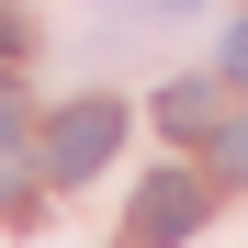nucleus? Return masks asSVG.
Here are the masks:
<instances>
[{
    "instance_id": "f257e3e1",
    "label": "nucleus",
    "mask_w": 248,
    "mask_h": 248,
    "mask_svg": "<svg viewBox=\"0 0 248 248\" xmlns=\"http://www.w3.org/2000/svg\"><path fill=\"white\" fill-rule=\"evenodd\" d=\"M113 147H124V102H68V113L46 124V170H57V181H91Z\"/></svg>"
},
{
    "instance_id": "f03ea898",
    "label": "nucleus",
    "mask_w": 248,
    "mask_h": 248,
    "mask_svg": "<svg viewBox=\"0 0 248 248\" xmlns=\"http://www.w3.org/2000/svg\"><path fill=\"white\" fill-rule=\"evenodd\" d=\"M192 226H203V181H192V170H158V181L136 192V248H181Z\"/></svg>"
},
{
    "instance_id": "0eeeda50",
    "label": "nucleus",
    "mask_w": 248,
    "mask_h": 248,
    "mask_svg": "<svg viewBox=\"0 0 248 248\" xmlns=\"http://www.w3.org/2000/svg\"><path fill=\"white\" fill-rule=\"evenodd\" d=\"M226 79H248V23H237V34H226Z\"/></svg>"
},
{
    "instance_id": "20e7f679",
    "label": "nucleus",
    "mask_w": 248,
    "mask_h": 248,
    "mask_svg": "<svg viewBox=\"0 0 248 248\" xmlns=\"http://www.w3.org/2000/svg\"><path fill=\"white\" fill-rule=\"evenodd\" d=\"M215 170H226V181H248V113H237V124H215Z\"/></svg>"
},
{
    "instance_id": "7ed1b4c3",
    "label": "nucleus",
    "mask_w": 248,
    "mask_h": 248,
    "mask_svg": "<svg viewBox=\"0 0 248 248\" xmlns=\"http://www.w3.org/2000/svg\"><path fill=\"white\" fill-rule=\"evenodd\" d=\"M158 124H170V136H215V124H226V91H215V79H181V91H158Z\"/></svg>"
},
{
    "instance_id": "423d86ee",
    "label": "nucleus",
    "mask_w": 248,
    "mask_h": 248,
    "mask_svg": "<svg viewBox=\"0 0 248 248\" xmlns=\"http://www.w3.org/2000/svg\"><path fill=\"white\" fill-rule=\"evenodd\" d=\"M0 57H23V12H12V0H0Z\"/></svg>"
},
{
    "instance_id": "39448f33",
    "label": "nucleus",
    "mask_w": 248,
    "mask_h": 248,
    "mask_svg": "<svg viewBox=\"0 0 248 248\" xmlns=\"http://www.w3.org/2000/svg\"><path fill=\"white\" fill-rule=\"evenodd\" d=\"M12 136H23V91L0 79V147H12Z\"/></svg>"
}]
</instances>
